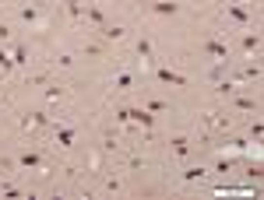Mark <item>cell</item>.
I'll return each mask as SVG.
<instances>
[{
    "instance_id": "1",
    "label": "cell",
    "mask_w": 264,
    "mask_h": 200,
    "mask_svg": "<svg viewBox=\"0 0 264 200\" xmlns=\"http://www.w3.org/2000/svg\"><path fill=\"white\" fill-rule=\"evenodd\" d=\"M155 78L162 81V84H180V88H187V84H190L183 74H176L173 67H155Z\"/></svg>"
},
{
    "instance_id": "2",
    "label": "cell",
    "mask_w": 264,
    "mask_h": 200,
    "mask_svg": "<svg viewBox=\"0 0 264 200\" xmlns=\"http://www.w3.org/2000/svg\"><path fill=\"white\" fill-rule=\"evenodd\" d=\"M204 53L215 56V60H226V64H229V46H226L222 39H208V42H204Z\"/></svg>"
},
{
    "instance_id": "3",
    "label": "cell",
    "mask_w": 264,
    "mask_h": 200,
    "mask_svg": "<svg viewBox=\"0 0 264 200\" xmlns=\"http://www.w3.org/2000/svg\"><path fill=\"white\" fill-rule=\"evenodd\" d=\"M226 14H229V18L236 21V25H243V28L250 25V11H246V7H240L236 0H232V4H226Z\"/></svg>"
},
{
    "instance_id": "4",
    "label": "cell",
    "mask_w": 264,
    "mask_h": 200,
    "mask_svg": "<svg viewBox=\"0 0 264 200\" xmlns=\"http://www.w3.org/2000/svg\"><path fill=\"white\" fill-rule=\"evenodd\" d=\"M85 18H88V21H95L99 28H102V25H109V21H106V11H102L99 4H85Z\"/></svg>"
},
{
    "instance_id": "5",
    "label": "cell",
    "mask_w": 264,
    "mask_h": 200,
    "mask_svg": "<svg viewBox=\"0 0 264 200\" xmlns=\"http://www.w3.org/2000/svg\"><path fill=\"white\" fill-rule=\"evenodd\" d=\"M130 123H141L144 130H152V127H155V116H152L148 109H130Z\"/></svg>"
},
{
    "instance_id": "6",
    "label": "cell",
    "mask_w": 264,
    "mask_h": 200,
    "mask_svg": "<svg viewBox=\"0 0 264 200\" xmlns=\"http://www.w3.org/2000/svg\"><path fill=\"white\" fill-rule=\"evenodd\" d=\"M53 137H56V144H60V148H70V144H74V127H56Z\"/></svg>"
},
{
    "instance_id": "7",
    "label": "cell",
    "mask_w": 264,
    "mask_h": 200,
    "mask_svg": "<svg viewBox=\"0 0 264 200\" xmlns=\"http://www.w3.org/2000/svg\"><path fill=\"white\" fill-rule=\"evenodd\" d=\"M18 165H21V168H42V158L35 155V151H21V155H18Z\"/></svg>"
},
{
    "instance_id": "8",
    "label": "cell",
    "mask_w": 264,
    "mask_h": 200,
    "mask_svg": "<svg viewBox=\"0 0 264 200\" xmlns=\"http://www.w3.org/2000/svg\"><path fill=\"white\" fill-rule=\"evenodd\" d=\"M169 144H173V155L176 158H187L190 155V141H187V137H173Z\"/></svg>"
},
{
    "instance_id": "9",
    "label": "cell",
    "mask_w": 264,
    "mask_h": 200,
    "mask_svg": "<svg viewBox=\"0 0 264 200\" xmlns=\"http://www.w3.org/2000/svg\"><path fill=\"white\" fill-rule=\"evenodd\" d=\"M257 50H261V35H257V32H246V35H243V53L250 56V53H257Z\"/></svg>"
},
{
    "instance_id": "10",
    "label": "cell",
    "mask_w": 264,
    "mask_h": 200,
    "mask_svg": "<svg viewBox=\"0 0 264 200\" xmlns=\"http://www.w3.org/2000/svg\"><path fill=\"white\" fill-rule=\"evenodd\" d=\"M99 32H102V39H109V42H120L123 39V28L120 25H102Z\"/></svg>"
},
{
    "instance_id": "11",
    "label": "cell",
    "mask_w": 264,
    "mask_h": 200,
    "mask_svg": "<svg viewBox=\"0 0 264 200\" xmlns=\"http://www.w3.org/2000/svg\"><path fill=\"white\" fill-rule=\"evenodd\" d=\"M42 123H50V116H46V113H28V116L21 119V127L28 130V127H42Z\"/></svg>"
},
{
    "instance_id": "12",
    "label": "cell",
    "mask_w": 264,
    "mask_h": 200,
    "mask_svg": "<svg viewBox=\"0 0 264 200\" xmlns=\"http://www.w3.org/2000/svg\"><path fill=\"white\" fill-rule=\"evenodd\" d=\"M113 88H120V91L134 88V74H116V78H113Z\"/></svg>"
},
{
    "instance_id": "13",
    "label": "cell",
    "mask_w": 264,
    "mask_h": 200,
    "mask_svg": "<svg viewBox=\"0 0 264 200\" xmlns=\"http://www.w3.org/2000/svg\"><path fill=\"white\" fill-rule=\"evenodd\" d=\"M180 4H173V0H155V14H176Z\"/></svg>"
},
{
    "instance_id": "14",
    "label": "cell",
    "mask_w": 264,
    "mask_h": 200,
    "mask_svg": "<svg viewBox=\"0 0 264 200\" xmlns=\"http://www.w3.org/2000/svg\"><path fill=\"white\" fill-rule=\"evenodd\" d=\"M67 14L70 18H85V0H67Z\"/></svg>"
},
{
    "instance_id": "15",
    "label": "cell",
    "mask_w": 264,
    "mask_h": 200,
    "mask_svg": "<svg viewBox=\"0 0 264 200\" xmlns=\"http://www.w3.org/2000/svg\"><path fill=\"white\" fill-rule=\"evenodd\" d=\"M11 60H14V67H25V64H28V50H25V46H14Z\"/></svg>"
},
{
    "instance_id": "16",
    "label": "cell",
    "mask_w": 264,
    "mask_h": 200,
    "mask_svg": "<svg viewBox=\"0 0 264 200\" xmlns=\"http://www.w3.org/2000/svg\"><path fill=\"white\" fill-rule=\"evenodd\" d=\"M21 21H28V25H39V11H35L32 4H25V7H21Z\"/></svg>"
},
{
    "instance_id": "17",
    "label": "cell",
    "mask_w": 264,
    "mask_h": 200,
    "mask_svg": "<svg viewBox=\"0 0 264 200\" xmlns=\"http://www.w3.org/2000/svg\"><path fill=\"white\" fill-rule=\"evenodd\" d=\"M215 91H218V95H236V81H218Z\"/></svg>"
},
{
    "instance_id": "18",
    "label": "cell",
    "mask_w": 264,
    "mask_h": 200,
    "mask_svg": "<svg viewBox=\"0 0 264 200\" xmlns=\"http://www.w3.org/2000/svg\"><path fill=\"white\" fill-rule=\"evenodd\" d=\"M208 172H204V168H187L183 172V183H194V179H204Z\"/></svg>"
},
{
    "instance_id": "19",
    "label": "cell",
    "mask_w": 264,
    "mask_h": 200,
    "mask_svg": "<svg viewBox=\"0 0 264 200\" xmlns=\"http://www.w3.org/2000/svg\"><path fill=\"white\" fill-rule=\"evenodd\" d=\"M138 56H152V42L148 39H138Z\"/></svg>"
},
{
    "instance_id": "20",
    "label": "cell",
    "mask_w": 264,
    "mask_h": 200,
    "mask_svg": "<svg viewBox=\"0 0 264 200\" xmlns=\"http://www.w3.org/2000/svg\"><path fill=\"white\" fill-rule=\"evenodd\" d=\"M14 67V60H11V53H4V50H0V70H11Z\"/></svg>"
},
{
    "instance_id": "21",
    "label": "cell",
    "mask_w": 264,
    "mask_h": 200,
    "mask_svg": "<svg viewBox=\"0 0 264 200\" xmlns=\"http://www.w3.org/2000/svg\"><path fill=\"white\" fill-rule=\"evenodd\" d=\"M236 105H240L243 113H254V109H257V105H254V99H236Z\"/></svg>"
},
{
    "instance_id": "22",
    "label": "cell",
    "mask_w": 264,
    "mask_h": 200,
    "mask_svg": "<svg viewBox=\"0 0 264 200\" xmlns=\"http://www.w3.org/2000/svg\"><path fill=\"white\" fill-rule=\"evenodd\" d=\"M148 113H166V102L162 99H152L148 102Z\"/></svg>"
},
{
    "instance_id": "23",
    "label": "cell",
    "mask_w": 264,
    "mask_h": 200,
    "mask_svg": "<svg viewBox=\"0 0 264 200\" xmlns=\"http://www.w3.org/2000/svg\"><path fill=\"white\" fill-rule=\"evenodd\" d=\"M229 168H232L229 158H218V162H215V172H229Z\"/></svg>"
},
{
    "instance_id": "24",
    "label": "cell",
    "mask_w": 264,
    "mask_h": 200,
    "mask_svg": "<svg viewBox=\"0 0 264 200\" xmlns=\"http://www.w3.org/2000/svg\"><path fill=\"white\" fill-rule=\"evenodd\" d=\"M261 133H264V127H261V119H254V127H250V137H254V141H261Z\"/></svg>"
},
{
    "instance_id": "25",
    "label": "cell",
    "mask_w": 264,
    "mask_h": 200,
    "mask_svg": "<svg viewBox=\"0 0 264 200\" xmlns=\"http://www.w3.org/2000/svg\"><path fill=\"white\" fill-rule=\"evenodd\" d=\"M243 78H261V67H257V64H250V67L243 70Z\"/></svg>"
},
{
    "instance_id": "26",
    "label": "cell",
    "mask_w": 264,
    "mask_h": 200,
    "mask_svg": "<svg viewBox=\"0 0 264 200\" xmlns=\"http://www.w3.org/2000/svg\"><path fill=\"white\" fill-rule=\"evenodd\" d=\"M56 64H60V67H70V64H74V56H70V53H60V60H56Z\"/></svg>"
},
{
    "instance_id": "27",
    "label": "cell",
    "mask_w": 264,
    "mask_h": 200,
    "mask_svg": "<svg viewBox=\"0 0 264 200\" xmlns=\"http://www.w3.org/2000/svg\"><path fill=\"white\" fill-rule=\"evenodd\" d=\"M7 35H11V28H7V25H0V39H7Z\"/></svg>"
}]
</instances>
